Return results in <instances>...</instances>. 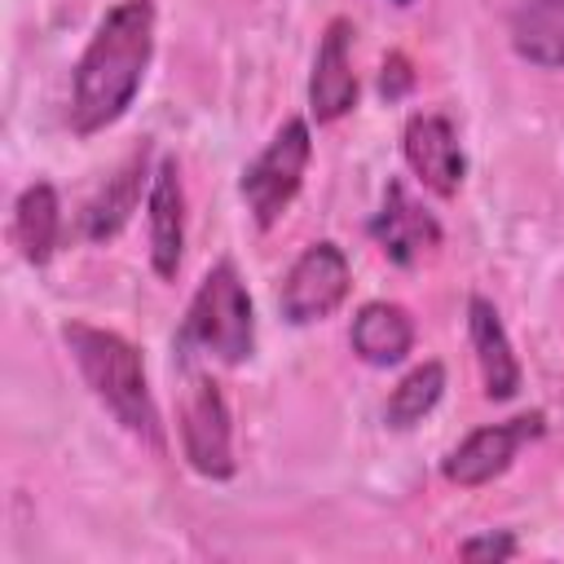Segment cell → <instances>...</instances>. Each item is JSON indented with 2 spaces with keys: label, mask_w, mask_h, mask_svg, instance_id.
Segmentation results:
<instances>
[{
  "label": "cell",
  "mask_w": 564,
  "mask_h": 564,
  "mask_svg": "<svg viewBox=\"0 0 564 564\" xmlns=\"http://www.w3.org/2000/svg\"><path fill=\"white\" fill-rule=\"evenodd\" d=\"M154 57V0H119L93 31L75 62L70 128L79 137L106 132L128 115L145 66Z\"/></svg>",
  "instance_id": "6da1fadb"
},
{
  "label": "cell",
  "mask_w": 564,
  "mask_h": 564,
  "mask_svg": "<svg viewBox=\"0 0 564 564\" xmlns=\"http://www.w3.org/2000/svg\"><path fill=\"white\" fill-rule=\"evenodd\" d=\"M62 339H66L88 392L115 414V423L128 436H137L145 449L163 454V423H159V405H154L150 383H145L141 352L123 335L88 326V322H66Z\"/></svg>",
  "instance_id": "7a4b0ae2"
},
{
  "label": "cell",
  "mask_w": 564,
  "mask_h": 564,
  "mask_svg": "<svg viewBox=\"0 0 564 564\" xmlns=\"http://www.w3.org/2000/svg\"><path fill=\"white\" fill-rule=\"evenodd\" d=\"M181 344L198 348L225 366H242L256 348V313H251V295L238 278V269L229 260L212 264L189 300L185 326H181Z\"/></svg>",
  "instance_id": "3957f363"
},
{
  "label": "cell",
  "mask_w": 564,
  "mask_h": 564,
  "mask_svg": "<svg viewBox=\"0 0 564 564\" xmlns=\"http://www.w3.org/2000/svg\"><path fill=\"white\" fill-rule=\"evenodd\" d=\"M308 154H313V141H308V123L304 119H286L273 141L242 167V198L256 216L260 229L278 225L286 216V207L295 203L300 185H304V167H308Z\"/></svg>",
  "instance_id": "277c9868"
},
{
  "label": "cell",
  "mask_w": 564,
  "mask_h": 564,
  "mask_svg": "<svg viewBox=\"0 0 564 564\" xmlns=\"http://www.w3.org/2000/svg\"><path fill=\"white\" fill-rule=\"evenodd\" d=\"M348 286H352L348 256L335 242H313L286 269L282 291H278V308L291 326H308V322L330 317L348 300Z\"/></svg>",
  "instance_id": "5b68a950"
},
{
  "label": "cell",
  "mask_w": 564,
  "mask_h": 564,
  "mask_svg": "<svg viewBox=\"0 0 564 564\" xmlns=\"http://www.w3.org/2000/svg\"><path fill=\"white\" fill-rule=\"evenodd\" d=\"M181 449L189 467L207 480L234 476V427L229 405L212 379H194L181 397Z\"/></svg>",
  "instance_id": "8992f818"
},
{
  "label": "cell",
  "mask_w": 564,
  "mask_h": 564,
  "mask_svg": "<svg viewBox=\"0 0 564 564\" xmlns=\"http://www.w3.org/2000/svg\"><path fill=\"white\" fill-rule=\"evenodd\" d=\"M542 427H546V419L533 410V414H520V419H507V423H489V427H476L471 436H463L454 449H449V458H445V480L449 485H458V489H480V485H489V480H498L511 463H516V454H520V445H529L533 436H542Z\"/></svg>",
  "instance_id": "52a82bcc"
},
{
  "label": "cell",
  "mask_w": 564,
  "mask_h": 564,
  "mask_svg": "<svg viewBox=\"0 0 564 564\" xmlns=\"http://www.w3.org/2000/svg\"><path fill=\"white\" fill-rule=\"evenodd\" d=\"M401 154L410 163V172L441 198H454L458 185H463V172H467V159H463V145H458V132L445 115H414L401 132Z\"/></svg>",
  "instance_id": "ba28073f"
},
{
  "label": "cell",
  "mask_w": 564,
  "mask_h": 564,
  "mask_svg": "<svg viewBox=\"0 0 564 564\" xmlns=\"http://www.w3.org/2000/svg\"><path fill=\"white\" fill-rule=\"evenodd\" d=\"M357 106V75H352V22L335 18L322 31L313 75H308V110L317 123H335Z\"/></svg>",
  "instance_id": "9c48e42d"
},
{
  "label": "cell",
  "mask_w": 564,
  "mask_h": 564,
  "mask_svg": "<svg viewBox=\"0 0 564 564\" xmlns=\"http://www.w3.org/2000/svg\"><path fill=\"white\" fill-rule=\"evenodd\" d=\"M370 234H375V242L388 251V260H397V264H419L427 251L441 247V225H436V216H432L423 203H414L401 181H392V185L383 189V207H379V216L370 220Z\"/></svg>",
  "instance_id": "30bf717a"
},
{
  "label": "cell",
  "mask_w": 564,
  "mask_h": 564,
  "mask_svg": "<svg viewBox=\"0 0 564 564\" xmlns=\"http://www.w3.org/2000/svg\"><path fill=\"white\" fill-rule=\"evenodd\" d=\"M145 220H150V264H154V273L176 278L181 251H185V189H181L176 159H159V167L150 176Z\"/></svg>",
  "instance_id": "8fae6325"
},
{
  "label": "cell",
  "mask_w": 564,
  "mask_h": 564,
  "mask_svg": "<svg viewBox=\"0 0 564 564\" xmlns=\"http://www.w3.org/2000/svg\"><path fill=\"white\" fill-rule=\"evenodd\" d=\"M467 335H471V348H476L485 397L489 401H511L516 388H520V361L511 352V339H507V326H502L498 308L485 295H471V304H467Z\"/></svg>",
  "instance_id": "7c38bea8"
},
{
  "label": "cell",
  "mask_w": 564,
  "mask_h": 564,
  "mask_svg": "<svg viewBox=\"0 0 564 564\" xmlns=\"http://www.w3.org/2000/svg\"><path fill=\"white\" fill-rule=\"evenodd\" d=\"M145 176H150V150L141 145V150L93 194V203L84 207V238H88V242H110V238L128 225V216H132L137 203H141Z\"/></svg>",
  "instance_id": "4fadbf2b"
},
{
  "label": "cell",
  "mask_w": 564,
  "mask_h": 564,
  "mask_svg": "<svg viewBox=\"0 0 564 564\" xmlns=\"http://www.w3.org/2000/svg\"><path fill=\"white\" fill-rule=\"evenodd\" d=\"M511 48L542 70L564 66V0H511Z\"/></svg>",
  "instance_id": "5bb4252c"
},
{
  "label": "cell",
  "mask_w": 564,
  "mask_h": 564,
  "mask_svg": "<svg viewBox=\"0 0 564 564\" xmlns=\"http://www.w3.org/2000/svg\"><path fill=\"white\" fill-rule=\"evenodd\" d=\"M414 344V322L401 304L370 300L352 317V352L366 366H397Z\"/></svg>",
  "instance_id": "9a60e30c"
},
{
  "label": "cell",
  "mask_w": 564,
  "mask_h": 564,
  "mask_svg": "<svg viewBox=\"0 0 564 564\" xmlns=\"http://www.w3.org/2000/svg\"><path fill=\"white\" fill-rule=\"evenodd\" d=\"M57 225H62V207H57V189L48 181H35L18 194L13 203V225L9 238L18 247V256L26 264H44L57 247Z\"/></svg>",
  "instance_id": "2e32d148"
},
{
  "label": "cell",
  "mask_w": 564,
  "mask_h": 564,
  "mask_svg": "<svg viewBox=\"0 0 564 564\" xmlns=\"http://www.w3.org/2000/svg\"><path fill=\"white\" fill-rule=\"evenodd\" d=\"M441 392H445V366H441V361L414 366V370L392 388V397H388V405H383L388 427H414V423H423V414L436 410Z\"/></svg>",
  "instance_id": "e0dca14e"
},
{
  "label": "cell",
  "mask_w": 564,
  "mask_h": 564,
  "mask_svg": "<svg viewBox=\"0 0 564 564\" xmlns=\"http://www.w3.org/2000/svg\"><path fill=\"white\" fill-rule=\"evenodd\" d=\"M458 555H467V560H507V555H516V538L511 533H480V538H467L458 546Z\"/></svg>",
  "instance_id": "ac0fdd59"
},
{
  "label": "cell",
  "mask_w": 564,
  "mask_h": 564,
  "mask_svg": "<svg viewBox=\"0 0 564 564\" xmlns=\"http://www.w3.org/2000/svg\"><path fill=\"white\" fill-rule=\"evenodd\" d=\"M405 84H410V70H405V62H401V57H388V62H383V79H379V88H383L388 97H397Z\"/></svg>",
  "instance_id": "d6986e66"
},
{
  "label": "cell",
  "mask_w": 564,
  "mask_h": 564,
  "mask_svg": "<svg viewBox=\"0 0 564 564\" xmlns=\"http://www.w3.org/2000/svg\"><path fill=\"white\" fill-rule=\"evenodd\" d=\"M397 4H414V0H397Z\"/></svg>",
  "instance_id": "ffe728a7"
}]
</instances>
